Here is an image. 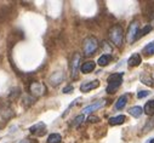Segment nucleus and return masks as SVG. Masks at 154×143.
<instances>
[{
  "label": "nucleus",
  "mask_w": 154,
  "mask_h": 143,
  "mask_svg": "<svg viewBox=\"0 0 154 143\" xmlns=\"http://www.w3.org/2000/svg\"><path fill=\"white\" fill-rule=\"evenodd\" d=\"M109 40L115 45V46H122L123 41H124V30L122 28V26L119 24H114L110 29H109Z\"/></svg>",
  "instance_id": "f257e3e1"
},
{
  "label": "nucleus",
  "mask_w": 154,
  "mask_h": 143,
  "mask_svg": "<svg viewBox=\"0 0 154 143\" xmlns=\"http://www.w3.org/2000/svg\"><path fill=\"white\" fill-rule=\"evenodd\" d=\"M107 81H108V86H107L106 91L108 93H114L120 87V85L123 83V73H114V74L109 75Z\"/></svg>",
  "instance_id": "f03ea898"
},
{
  "label": "nucleus",
  "mask_w": 154,
  "mask_h": 143,
  "mask_svg": "<svg viewBox=\"0 0 154 143\" xmlns=\"http://www.w3.org/2000/svg\"><path fill=\"white\" fill-rule=\"evenodd\" d=\"M98 49V41L95 37H88L84 40V45H83V50H84V55L85 56H91L94 55Z\"/></svg>",
  "instance_id": "7ed1b4c3"
},
{
  "label": "nucleus",
  "mask_w": 154,
  "mask_h": 143,
  "mask_svg": "<svg viewBox=\"0 0 154 143\" xmlns=\"http://www.w3.org/2000/svg\"><path fill=\"white\" fill-rule=\"evenodd\" d=\"M80 59H82V56L79 53H75L73 56V58L70 59V77H72V79L78 78V73L80 69Z\"/></svg>",
  "instance_id": "20e7f679"
},
{
  "label": "nucleus",
  "mask_w": 154,
  "mask_h": 143,
  "mask_svg": "<svg viewBox=\"0 0 154 143\" xmlns=\"http://www.w3.org/2000/svg\"><path fill=\"white\" fill-rule=\"evenodd\" d=\"M138 22L134 21L131 22V24L129 26L128 29V34H126V40L129 44H132L135 40H137V35H138Z\"/></svg>",
  "instance_id": "39448f33"
},
{
  "label": "nucleus",
  "mask_w": 154,
  "mask_h": 143,
  "mask_svg": "<svg viewBox=\"0 0 154 143\" xmlns=\"http://www.w3.org/2000/svg\"><path fill=\"white\" fill-rule=\"evenodd\" d=\"M29 92H30V95H34V96H36V97L43 96V95H45V92H46V86H45L44 84H42V83L33 81V83H30V85H29Z\"/></svg>",
  "instance_id": "423d86ee"
},
{
  "label": "nucleus",
  "mask_w": 154,
  "mask_h": 143,
  "mask_svg": "<svg viewBox=\"0 0 154 143\" xmlns=\"http://www.w3.org/2000/svg\"><path fill=\"white\" fill-rule=\"evenodd\" d=\"M104 105H106V101H104V99L97 101V102H95V103H92V104L85 107V108L83 109V114H90V113H92V112H95V111L102 108V107H104Z\"/></svg>",
  "instance_id": "0eeeda50"
},
{
  "label": "nucleus",
  "mask_w": 154,
  "mask_h": 143,
  "mask_svg": "<svg viewBox=\"0 0 154 143\" xmlns=\"http://www.w3.org/2000/svg\"><path fill=\"white\" fill-rule=\"evenodd\" d=\"M100 86V81L98 80H94V81H85L80 85V91L82 92H89L91 90H95Z\"/></svg>",
  "instance_id": "6e6552de"
},
{
  "label": "nucleus",
  "mask_w": 154,
  "mask_h": 143,
  "mask_svg": "<svg viewBox=\"0 0 154 143\" xmlns=\"http://www.w3.org/2000/svg\"><path fill=\"white\" fill-rule=\"evenodd\" d=\"M63 79H64V73L63 72H60V70L55 72V73H52L51 77H50V84L52 86H57L58 84H61L63 81Z\"/></svg>",
  "instance_id": "1a4fd4ad"
},
{
  "label": "nucleus",
  "mask_w": 154,
  "mask_h": 143,
  "mask_svg": "<svg viewBox=\"0 0 154 143\" xmlns=\"http://www.w3.org/2000/svg\"><path fill=\"white\" fill-rule=\"evenodd\" d=\"M45 129H46V126H45L44 123H38V124H35V125H33V126L29 127V132L33 133V135L40 136V135H44L45 133Z\"/></svg>",
  "instance_id": "9d476101"
},
{
  "label": "nucleus",
  "mask_w": 154,
  "mask_h": 143,
  "mask_svg": "<svg viewBox=\"0 0 154 143\" xmlns=\"http://www.w3.org/2000/svg\"><path fill=\"white\" fill-rule=\"evenodd\" d=\"M95 67H96V63H95L94 61L85 62V63H83V65H82V73H84V74L91 73V72L95 69Z\"/></svg>",
  "instance_id": "9b49d317"
},
{
  "label": "nucleus",
  "mask_w": 154,
  "mask_h": 143,
  "mask_svg": "<svg viewBox=\"0 0 154 143\" xmlns=\"http://www.w3.org/2000/svg\"><path fill=\"white\" fill-rule=\"evenodd\" d=\"M141 62H142V58H141V56L138 53H134L129 58V61H128V63H129L130 67H137V65L141 64Z\"/></svg>",
  "instance_id": "f8f14e48"
},
{
  "label": "nucleus",
  "mask_w": 154,
  "mask_h": 143,
  "mask_svg": "<svg viewBox=\"0 0 154 143\" xmlns=\"http://www.w3.org/2000/svg\"><path fill=\"white\" fill-rule=\"evenodd\" d=\"M143 112H144L147 115H154V99L148 101V102L144 104Z\"/></svg>",
  "instance_id": "ddd939ff"
},
{
  "label": "nucleus",
  "mask_w": 154,
  "mask_h": 143,
  "mask_svg": "<svg viewBox=\"0 0 154 143\" xmlns=\"http://www.w3.org/2000/svg\"><path fill=\"white\" fill-rule=\"evenodd\" d=\"M128 103V96L124 95V96H120L117 101V103H115V109H123L124 107Z\"/></svg>",
  "instance_id": "4468645a"
},
{
  "label": "nucleus",
  "mask_w": 154,
  "mask_h": 143,
  "mask_svg": "<svg viewBox=\"0 0 154 143\" xmlns=\"http://www.w3.org/2000/svg\"><path fill=\"white\" fill-rule=\"evenodd\" d=\"M129 113L134 118H140L142 115V113H143V109L141 108V107H138V105H135V107H132V108L129 109Z\"/></svg>",
  "instance_id": "2eb2a0df"
},
{
  "label": "nucleus",
  "mask_w": 154,
  "mask_h": 143,
  "mask_svg": "<svg viewBox=\"0 0 154 143\" xmlns=\"http://www.w3.org/2000/svg\"><path fill=\"white\" fill-rule=\"evenodd\" d=\"M126 120V118L124 115H118V117H113L109 119V124L110 125H120Z\"/></svg>",
  "instance_id": "dca6fc26"
},
{
  "label": "nucleus",
  "mask_w": 154,
  "mask_h": 143,
  "mask_svg": "<svg viewBox=\"0 0 154 143\" xmlns=\"http://www.w3.org/2000/svg\"><path fill=\"white\" fill-rule=\"evenodd\" d=\"M110 59H112L110 55H102V56L98 58L97 63H98L101 67H104V65H107V64L110 62Z\"/></svg>",
  "instance_id": "f3484780"
},
{
  "label": "nucleus",
  "mask_w": 154,
  "mask_h": 143,
  "mask_svg": "<svg viewBox=\"0 0 154 143\" xmlns=\"http://www.w3.org/2000/svg\"><path fill=\"white\" fill-rule=\"evenodd\" d=\"M2 115L5 118V120H8L9 118H11L14 115V111L10 107H4V108H2Z\"/></svg>",
  "instance_id": "a211bd4d"
},
{
  "label": "nucleus",
  "mask_w": 154,
  "mask_h": 143,
  "mask_svg": "<svg viewBox=\"0 0 154 143\" xmlns=\"http://www.w3.org/2000/svg\"><path fill=\"white\" fill-rule=\"evenodd\" d=\"M62 137L58 133H51L48 138V143H61Z\"/></svg>",
  "instance_id": "6ab92c4d"
},
{
  "label": "nucleus",
  "mask_w": 154,
  "mask_h": 143,
  "mask_svg": "<svg viewBox=\"0 0 154 143\" xmlns=\"http://www.w3.org/2000/svg\"><path fill=\"white\" fill-rule=\"evenodd\" d=\"M141 81H142L144 85H148V86H153V79H152L149 75H147L146 73H143V74L141 75Z\"/></svg>",
  "instance_id": "aec40b11"
},
{
  "label": "nucleus",
  "mask_w": 154,
  "mask_h": 143,
  "mask_svg": "<svg viewBox=\"0 0 154 143\" xmlns=\"http://www.w3.org/2000/svg\"><path fill=\"white\" fill-rule=\"evenodd\" d=\"M143 52H144L147 56H152V55H154V41L149 43V44L143 49Z\"/></svg>",
  "instance_id": "412c9836"
},
{
  "label": "nucleus",
  "mask_w": 154,
  "mask_h": 143,
  "mask_svg": "<svg viewBox=\"0 0 154 143\" xmlns=\"http://www.w3.org/2000/svg\"><path fill=\"white\" fill-rule=\"evenodd\" d=\"M152 29H153V27H152V26H149V24H148V26H146V27H144V28H143L141 32H138L137 39H140V38H142V37H144V35H147V34H148V33H149Z\"/></svg>",
  "instance_id": "4be33fe9"
},
{
  "label": "nucleus",
  "mask_w": 154,
  "mask_h": 143,
  "mask_svg": "<svg viewBox=\"0 0 154 143\" xmlns=\"http://www.w3.org/2000/svg\"><path fill=\"white\" fill-rule=\"evenodd\" d=\"M153 127H154V118L149 119V120L146 123V125L143 126V132H148V131H150Z\"/></svg>",
  "instance_id": "5701e85b"
},
{
  "label": "nucleus",
  "mask_w": 154,
  "mask_h": 143,
  "mask_svg": "<svg viewBox=\"0 0 154 143\" xmlns=\"http://www.w3.org/2000/svg\"><path fill=\"white\" fill-rule=\"evenodd\" d=\"M83 121H84V114L76 117V118L74 119V121H73V125H74V126H79V125H82Z\"/></svg>",
  "instance_id": "b1692460"
},
{
  "label": "nucleus",
  "mask_w": 154,
  "mask_h": 143,
  "mask_svg": "<svg viewBox=\"0 0 154 143\" xmlns=\"http://www.w3.org/2000/svg\"><path fill=\"white\" fill-rule=\"evenodd\" d=\"M149 95V91H140L138 93H137V97L138 98H144V97H147Z\"/></svg>",
  "instance_id": "393cba45"
},
{
  "label": "nucleus",
  "mask_w": 154,
  "mask_h": 143,
  "mask_svg": "<svg viewBox=\"0 0 154 143\" xmlns=\"http://www.w3.org/2000/svg\"><path fill=\"white\" fill-rule=\"evenodd\" d=\"M73 91V86L72 85H68V86H66L64 89H63V92L64 93H70Z\"/></svg>",
  "instance_id": "a878e982"
},
{
  "label": "nucleus",
  "mask_w": 154,
  "mask_h": 143,
  "mask_svg": "<svg viewBox=\"0 0 154 143\" xmlns=\"http://www.w3.org/2000/svg\"><path fill=\"white\" fill-rule=\"evenodd\" d=\"M100 121V118L97 117H89V123H97Z\"/></svg>",
  "instance_id": "bb28decb"
},
{
  "label": "nucleus",
  "mask_w": 154,
  "mask_h": 143,
  "mask_svg": "<svg viewBox=\"0 0 154 143\" xmlns=\"http://www.w3.org/2000/svg\"><path fill=\"white\" fill-rule=\"evenodd\" d=\"M21 143H35V142H33V139H24Z\"/></svg>",
  "instance_id": "cd10ccee"
},
{
  "label": "nucleus",
  "mask_w": 154,
  "mask_h": 143,
  "mask_svg": "<svg viewBox=\"0 0 154 143\" xmlns=\"http://www.w3.org/2000/svg\"><path fill=\"white\" fill-rule=\"evenodd\" d=\"M149 143H154V138H153V139H152V141H150Z\"/></svg>",
  "instance_id": "c85d7f7f"
}]
</instances>
